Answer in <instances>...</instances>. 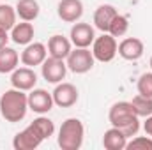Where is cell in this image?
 Listing matches in <instances>:
<instances>
[{"label": "cell", "instance_id": "8fae6325", "mask_svg": "<svg viewBox=\"0 0 152 150\" xmlns=\"http://www.w3.org/2000/svg\"><path fill=\"white\" fill-rule=\"evenodd\" d=\"M69 39H71L75 48H88L94 42V39H96L94 27L88 25V23H83V21H76L71 27Z\"/></svg>", "mask_w": 152, "mask_h": 150}, {"label": "cell", "instance_id": "cb8c5ba5", "mask_svg": "<svg viewBox=\"0 0 152 150\" xmlns=\"http://www.w3.org/2000/svg\"><path fill=\"white\" fill-rule=\"evenodd\" d=\"M32 124L36 125V129H37L39 133L44 136V140L51 138V136H53V133H55V124H53V120H51V118H48V117H44V115L37 117Z\"/></svg>", "mask_w": 152, "mask_h": 150}, {"label": "cell", "instance_id": "5b68a950", "mask_svg": "<svg viewBox=\"0 0 152 150\" xmlns=\"http://www.w3.org/2000/svg\"><path fill=\"white\" fill-rule=\"evenodd\" d=\"M117 50H118V44L113 36H110L108 32H103V36L96 37L92 42V55L96 60H99L103 64L113 60L117 55Z\"/></svg>", "mask_w": 152, "mask_h": 150}, {"label": "cell", "instance_id": "ffe728a7", "mask_svg": "<svg viewBox=\"0 0 152 150\" xmlns=\"http://www.w3.org/2000/svg\"><path fill=\"white\" fill-rule=\"evenodd\" d=\"M14 9H16V14L20 16L21 21H34L41 11L37 0H18Z\"/></svg>", "mask_w": 152, "mask_h": 150}, {"label": "cell", "instance_id": "44dd1931", "mask_svg": "<svg viewBox=\"0 0 152 150\" xmlns=\"http://www.w3.org/2000/svg\"><path fill=\"white\" fill-rule=\"evenodd\" d=\"M16 9L12 5H7V4H0V28L4 30H12V27L16 25Z\"/></svg>", "mask_w": 152, "mask_h": 150}, {"label": "cell", "instance_id": "7c38bea8", "mask_svg": "<svg viewBox=\"0 0 152 150\" xmlns=\"http://www.w3.org/2000/svg\"><path fill=\"white\" fill-rule=\"evenodd\" d=\"M46 57H48V48L42 42H30L21 51L20 60L27 67H36V66H41L46 60Z\"/></svg>", "mask_w": 152, "mask_h": 150}, {"label": "cell", "instance_id": "603a6c76", "mask_svg": "<svg viewBox=\"0 0 152 150\" xmlns=\"http://www.w3.org/2000/svg\"><path fill=\"white\" fill-rule=\"evenodd\" d=\"M127 28H129V20L124 14H117L108 27V34L113 37H122L127 34Z\"/></svg>", "mask_w": 152, "mask_h": 150}, {"label": "cell", "instance_id": "e0dca14e", "mask_svg": "<svg viewBox=\"0 0 152 150\" xmlns=\"http://www.w3.org/2000/svg\"><path fill=\"white\" fill-rule=\"evenodd\" d=\"M34 34H36L34 25H32L30 21H21V23H16V25L12 27V30H11V39H12L16 44H20V46H27V44H30V42L34 41Z\"/></svg>", "mask_w": 152, "mask_h": 150}, {"label": "cell", "instance_id": "9c48e42d", "mask_svg": "<svg viewBox=\"0 0 152 150\" xmlns=\"http://www.w3.org/2000/svg\"><path fill=\"white\" fill-rule=\"evenodd\" d=\"M36 83H37V74L32 67H16L12 73H11V85L18 90H23V92H30L32 88H36Z\"/></svg>", "mask_w": 152, "mask_h": 150}, {"label": "cell", "instance_id": "ba28073f", "mask_svg": "<svg viewBox=\"0 0 152 150\" xmlns=\"http://www.w3.org/2000/svg\"><path fill=\"white\" fill-rule=\"evenodd\" d=\"M51 95H53V103L60 108H71L78 103V88L73 83H64V81L57 83Z\"/></svg>", "mask_w": 152, "mask_h": 150}, {"label": "cell", "instance_id": "6da1fadb", "mask_svg": "<svg viewBox=\"0 0 152 150\" xmlns=\"http://www.w3.org/2000/svg\"><path fill=\"white\" fill-rule=\"evenodd\" d=\"M28 111V95L23 90L9 88L0 95V115L4 120L16 124L25 118Z\"/></svg>", "mask_w": 152, "mask_h": 150}, {"label": "cell", "instance_id": "d6986e66", "mask_svg": "<svg viewBox=\"0 0 152 150\" xmlns=\"http://www.w3.org/2000/svg\"><path fill=\"white\" fill-rule=\"evenodd\" d=\"M20 64V55L16 50L9 48V46H4L0 48V74H7V73H12Z\"/></svg>", "mask_w": 152, "mask_h": 150}, {"label": "cell", "instance_id": "4316f807", "mask_svg": "<svg viewBox=\"0 0 152 150\" xmlns=\"http://www.w3.org/2000/svg\"><path fill=\"white\" fill-rule=\"evenodd\" d=\"M143 131H145V134H147V136H151V138H152V115H149V117L145 118Z\"/></svg>", "mask_w": 152, "mask_h": 150}, {"label": "cell", "instance_id": "9a60e30c", "mask_svg": "<svg viewBox=\"0 0 152 150\" xmlns=\"http://www.w3.org/2000/svg\"><path fill=\"white\" fill-rule=\"evenodd\" d=\"M71 50H73L71 39L64 37V36H60V34L51 36L50 41H48V53H50V57H53V58L66 60L67 55L71 53Z\"/></svg>", "mask_w": 152, "mask_h": 150}, {"label": "cell", "instance_id": "2e32d148", "mask_svg": "<svg viewBox=\"0 0 152 150\" xmlns=\"http://www.w3.org/2000/svg\"><path fill=\"white\" fill-rule=\"evenodd\" d=\"M117 14L118 12H117V9L112 4H101L96 9V12H94V25H96V28L101 30V32H108V27H110V23L113 21V18Z\"/></svg>", "mask_w": 152, "mask_h": 150}, {"label": "cell", "instance_id": "30bf717a", "mask_svg": "<svg viewBox=\"0 0 152 150\" xmlns=\"http://www.w3.org/2000/svg\"><path fill=\"white\" fill-rule=\"evenodd\" d=\"M53 95L44 88H32L28 94V110L37 115H44L53 108Z\"/></svg>", "mask_w": 152, "mask_h": 150}, {"label": "cell", "instance_id": "8992f818", "mask_svg": "<svg viewBox=\"0 0 152 150\" xmlns=\"http://www.w3.org/2000/svg\"><path fill=\"white\" fill-rule=\"evenodd\" d=\"M44 141V136L36 129L34 124H30L28 127H25L23 131H20L14 140H12V147L14 150H34Z\"/></svg>", "mask_w": 152, "mask_h": 150}, {"label": "cell", "instance_id": "5bb4252c", "mask_svg": "<svg viewBox=\"0 0 152 150\" xmlns=\"http://www.w3.org/2000/svg\"><path fill=\"white\" fill-rule=\"evenodd\" d=\"M143 51H145V44L143 41L138 37H126L120 41L118 44V50L117 53L124 58V60H138L143 57Z\"/></svg>", "mask_w": 152, "mask_h": 150}, {"label": "cell", "instance_id": "ac0fdd59", "mask_svg": "<svg viewBox=\"0 0 152 150\" xmlns=\"http://www.w3.org/2000/svg\"><path fill=\"white\" fill-rule=\"evenodd\" d=\"M127 140L129 138L120 129H117V127L112 125L104 133V136H103V147L106 150H124L126 145H127Z\"/></svg>", "mask_w": 152, "mask_h": 150}, {"label": "cell", "instance_id": "4fadbf2b", "mask_svg": "<svg viewBox=\"0 0 152 150\" xmlns=\"http://www.w3.org/2000/svg\"><path fill=\"white\" fill-rule=\"evenodd\" d=\"M57 14L66 23H76L83 16V2L81 0H60L57 5Z\"/></svg>", "mask_w": 152, "mask_h": 150}, {"label": "cell", "instance_id": "7402d4cb", "mask_svg": "<svg viewBox=\"0 0 152 150\" xmlns=\"http://www.w3.org/2000/svg\"><path fill=\"white\" fill-rule=\"evenodd\" d=\"M131 106H133V111L136 113L140 118H147L149 115H152V97H145V95H134L133 101H131Z\"/></svg>", "mask_w": 152, "mask_h": 150}, {"label": "cell", "instance_id": "f1b7e54d", "mask_svg": "<svg viewBox=\"0 0 152 150\" xmlns=\"http://www.w3.org/2000/svg\"><path fill=\"white\" fill-rule=\"evenodd\" d=\"M151 69H152V57H151Z\"/></svg>", "mask_w": 152, "mask_h": 150}, {"label": "cell", "instance_id": "277c9868", "mask_svg": "<svg viewBox=\"0 0 152 150\" xmlns=\"http://www.w3.org/2000/svg\"><path fill=\"white\" fill-rule=\"evenodd\" d=\"M94 62H96V58L88 48H75V50H71V53L66 58L67 69L75 74L88 73L94 67Z\"/></svg>", "mask_w": 152, "mask_h": 150}, {"label": "cell", "instance_id": "83f0119b", "mask_svg": "<svg viewBox=\"0 0 152 150\" xmlns=\"http://www.w3.org/2000/svg\"><path fill=\"white\" fill-rule=\"evenodd\" d=\"M9 34H7V30H4V28H0V48H4V46H7V41H9Z\"/></svg>", "mask_w": 152, "mask_h": 150}, {"label": "cell", "instance_id": "484cf974", "mask_svg": "<svg viewBox=\"0 0 152 150\" xmlns=\"http://www.w3.org/2000/svg\"><path fill=\"white\" fill-rule=\"evenodd\" d=\"M127 150H152V138L151 136H136L126 145Z\"/></svg>", "mask_w": 152, "mask_h": 150}, {"label": "cell", "instance_id": "7a4b0ae2", "mask_svg": "<svg viewBox=\"0 0 152 150\" xmlns=\"http://www.w3.org/2000/svg\"><path fill=\"white\" fill-rule=\"evenodd\" d=\"M108 120L110 124L120 129L127 138H133L140 131V117L133 111L131 101H118L108 111Z\"/></svg>", "mask_w": 152, "mask_h": 150}, {"label": "cell", "instance_id": "d4e9b609", "mask_svg": "<svg viewBox=\"0 0 152 150\" xmlns=\"http://www.w3.org/2000/svg\"><path fill=\"white\" fill-rule=\"evenodd\" d=\"M138 94L145 95V97H152V73H143L140 76L138 83H136Z\"/></svg>", "mask_w": 152, "mask_h": 150}, {"label": "cell", "instance_id": "52a82bcc", "mask_svg": "<svg viewBox=\"0 0 152 150\" xmlns=\"http://www.w3.org/2000/svg\"><path fill=\"white\" fill-rule=\"evenodd\" d=\"M67 73V64L60 58H53V57H46V60L41 64V74L48 83H60Z\"/></svg>", "mask_w": 152, "mask_h": 150}, {"label": "cell", "instance_id": "3957f363", "mask_svg": "<svg viewBox=\"0 0 152 150\" xmlns=\"http://www.w3.org/2000/svg\"><path fill=\"white\" fill-rule=\"evenodd\" d=\"M85 127L80 118H67L62 122L57 136V143L62 150H78L83 145Z\"/></svg>", "mask_w": 152, "mask_h": 150}]
</instances>
